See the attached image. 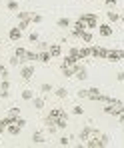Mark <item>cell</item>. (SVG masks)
Masks as SVG:
<instances>
[{
  "mask_svg": "<svg viewBox=\"0 0 124 148\" xmlns=\"http://www.w3.org/2000/svg\"><path fill=\"white\" fill-rule=\"evenodd\" d=\"M102 112H104V114H108V116H114V118H118V116H120V114L124 112V104L120 102V100H116V102H110V104H104Z\"/></svg>",
  "mask_w": 124,
  "mask_h": 148,
  "instance_id": "obj_1",
  "label": "cell"
},
{
  "mask_svg": "<svg viewBox=\"0 0 124 148\" xmlns=\"http://www.w3.org/2000/svg\"><path fill=\"white\" fill-rule=\"evenodd\" d=\"M76 20L84 22V26H86L88 30H92V28H98V16H96L94 12H84V14H80Z\"/></svg>",
  "mask_w": 124,
  "mask_h": 148,
  "instance_id": "obj_2",
  "label": "cell"
},
{
  "mask_svg": "<svg viewBox=\"0 0 124 148\" xmlns=\"http://www.w3.org/2000/svg\"><path fill=\"white\" fill-rule=\"evenodd\" d=\"M34 74H36V68H34L32 62H28V64H22V66H20V78H22L24 82H30V80L34 78Z\"/></svg>",
  "mask_w": 124,
  "mask_h": 148,
  "instance_id": "obj_3",
  "label": "cell"
},
{
  "mask_svg": "<svg viewBox=\"0 0 124 148\" xmlns=\"http://www.w3.org/2000/svg\"><path fill=\"white\" fill-rule=\"evenodd\" d=\"M84 30H88V28L84 26V22H80V20H76L74 24H72V28H70V36H72V38H80Z\"/></svg>",
  "mask_w": 124,
  "mask_h": 148,
  "instance_id": "obj_4",
  "label": "cell"
},
{
  "mask_svg": "<svg viewBox=\"0 0 124 148\" xmlns=\"http://www.w3.org/2000/svg\"><path fill=\"white\" fill-rule=\"evenodd\" d=\"M106 60H108V62H120V60H124V50H118V48L108 50Z\"/></svg>",
  "mask_w": 124,
  "mask_h": 148,
  "instance_id": "obj_5",
  "label": "cell"
},
{
  "mask_svg": "<svg viewBox=\"0 0 124 148\" xmlns=\"http://www.w3.org/2000/svg\"><path fill=\"white\" fill-rule=\"evenodd\" d=\"M84 146H88V148H102V146H106L104 144V140H102V136H90L86 142H84Z\"/></svg>",
  "mask_w": 124,
  "mask_h": 148,
  "instance_id": "obj_6",
  "label": "cell"
},
{
  "mask_svg": "<svg viewBox=\"0 0 124 148\" xmlns=\"http://www.w3.org/2000/svg\"><path fill=\"white\" fill-rule=\"evenodd\" d=\"M90 50H92V58L106 60V56H108V48H104V46H92L90 44Z\"/></svg>",
  "mask_w": 124,
  "mask_h": 148,
  "instance_id": "obj_7",
  "label": "cell"
},
{
  "mask_svg": "<svg viewBox=\"0 0 124 148\" xmlns=\"http://www.w3.org/2000/svg\"><path fill=\"white\" fill-rule=\"evenodd\" d=\"M74 78H78V80H86L88 78V68L84 66V64H76V74H74Z\"/></svg>",
  "mask_w": 124,
  "mask_h": 148,
  "instance_id": "obj_8",
  "label": "cell"
},
{
  "mask_svg": "<svg viewBox=\"0 0 124 148\" xmlns=\"http://www.w3.org/2000/svg\"><path fill=\"white\" fill-rule=\"evenodd\" d=\"M76 64H78V62H76ZM76 64H74V66H66V64H60L62 76H64V78H74V74H76Z\"/></svg>",
  "mask_w": 124,
  "mask_h": 148,
  "instance_id": "obj_9",
  "label": "cell"
},
{
  "mask_svg": "<svg viewBox=\"0 0 124 148\" xmlns=\"http://www.w3.org/2000/svg\"><path fill=\"white\" fill-rule=\"evenodd\" d=\"M8 38H10L12 42H18V40L22 38V30H20L18 26H14V28H10V30H8Z\"/></svg>",
  "mask_w": 124,
  "mask_h": 148,
  "instance_id": "obj_10",
  "label": "cell"
},
{
  "mask_svg": "<svg viewBox=\"0 0 124 148\" xmlns=\"http://www.w3.org/2000/svg\"><path fill=\"white\" fill-rule=\"evenodd\" d=\"M72 24H74V22H72L68 16H62V18H58V20H56V26H58V28H62V30L72 28Z\"/></svg>",
  "mask_w": 124,
  "mask_h": 148,
  "instance_id": "obj_11",
  "label": "cell"
},
{
  "mask_svg": "<svg viewBox=\"0 0 124 148\" xmlns=\"http://www.w3.org/2000/svg\"><path fill=\"white\" fill-rule=\"evenodd\" d=\"M98 34H100V36H104V38H110V36L114 34V30H112V26H110V24H100L98 26Z\"/></svg>",
  "mask_w": 124,
  "mask_h": 148,
  "instance_id": "obj_12",
  "label": "cell"
},
{
  "mask_svg": "<svg viewBox=\"0 0 124 148\" xmlns=\"http://www.w3.org/2000/svg\"><path fill=\"white\" fill-rule=\"evenodd\" d=\"M6 132H8L10 136H18V134L22 132V126H20L18 122H12V124H8V126H6Z\"/></svg>",
  "mask_w": 124,
  "mask_h": 148,
  "instance_id": "obj_13",
  "label": "cell"
},
{
  "mask_svg": "<svg viewBox=\"0 0 124 148\" xmlns=\"http://www.w3.org/2000/svg\"><path fill=\"white\" fill-rule=\"evenodd\" d=\"M92 128H94V126H84V128L78 132V138H80L82 142H86V140L92 136Z\"/></svg>",
  "mask_w": 124,
  "mask_h": 148,
  "instance_id": "obj_14",
  "label": "cell"
},
{
  "mask_svg": "<svg viewBox=\"0 0 124 148\" xmlns=\"http://www.w3.org/2000/svg\"><path fill=\"white\" fill-rule=\"evenodd\" d=\"M48 116H50V118H54V120H56V118H68V112L62 110V108H52Z\"/></svg>",
  "mask_w": 124,
  "mask_h": 148,
  "instance_id": "obj_15",
  "label": "cell"
},
{
  "mask_svg": "<svg viewBox=\"0 0 124 148\" xmlns=\"http://www.w3.org/2000/svg\"><path fill=\"white\" fill-rule=\"evenodd\" d=\"M32 106H34L36 110H42V108L46 106V96H34V98H32Z\"/></svg>",
  "mask_w": 124,
  "mask_h": 148,
  "instance_id": "obj_16",
  "label": "cell"
},
{
  "mask_svg": "<svg viewBox=\"0 0 124 148\" xmlns=\"http://www.w3.org/2000/svg\"><path fill=\"white\" fill-rule=\"evenodd\" d=\"M48 52H50L52 58H60V56H62V46H60V44H50Z\"/></svg>",
  "mask_w": 124,
  "mask_h": 148,
  "instance_id": "obj_17",
  "label": "cell"
},
{
  "mask_svg": "<svg viewBox=\"0 0 124 148\" xmlns=\"http://www.w3.org/2000/svg\"><path fill=\"white\" fill-rule=\"evenodd\" d=\"M50 60H52V56H50L48 50H38V62H42V64H48Z\"/></svg>",
  "mask_w": 124,
  "mask_h": 148,
  "instance_id": "obj_18",
  "label": "cell"
},
{
  "mask_svg": "<svg viewBox=\"0 0 124 148\" xmlns=\"http://www.w3.org/2000/svg\"><path fill=\"white\" fill-rule=\"evenodd\" d=\"M44 142H46V138H44V134L40 130L32 132V144H44Z\"/></svg>",
  "mask_w": 124,
  "mask_h": 148,
  "instance_id": "obj_19",
  "label": "cell"
},
{
  "mask_svg": "<svg viewBox=\"0 0 124 148\" xmlns=\"http://www.w3.org/2000/svg\"><path fill=\"white\" fill-rule=\"evenodd\" d=\"M80 40H82L84 44H92V42H94V36H92V32H90V30H84V32H82V36H80Z\"/></svg>",
  "mask_w": 124,
  "mask_h": 148,
  "instance_id": "obj_20",
  "label": "cell"
},
{
  "mask_svg": "<svg viewBox=\"0 0 124 148\" xmlns=\"http://www.w3.org/2000/svg\"><path fill=\"white\" fill-rule=\"evenodd\" d=\"M100 94H102V92H100V88H96V86H94V88H88V98H90V100L98 102Z\"/></svg>",
  "mask_w": 124,
  "mask_h": 148,
  "instance_id": "obj_21",
  "label": "cell"
},
{
  "mask_svg": "<svg viewBox=\"0 0 124 148\" xmlns=\"http://www.w3.org/2000/svg\"><path fill=\"white\" fill-rule=\"evenodd\" d=\"M54 96H56V98H60V100H64V98H68V90H66L64 86H60V88H56V90H54Z\"/></svg>",
  "mask_w": 124,
  "mask_h": 148,
  "instance_id": "obj_22",
  "label": "cell"
},
{
  "mask_svg": "<svg viewBox=\"0 0 124 148\" xmlns=\"http://www.w3.org/2000/svg\"><path fill=\"white\" fill-rule=\"evenodd\" d=\"M20 98L26 100V102H32V98H34V90H30V88L22 90V92H20Z\"/></svg>",
  "mask_w": 124,
  "mask_h": 148,
  "instance_id": "obj_23",
  "label": "cell"
},
{
  "mask_svg": "<svg viewBox=\"0 0 124 148\" xmlns=\"http://www.w3.org/2000/svg\"><path fill=\"white\" fill-rule=\"evenodd\" d=\"M76 62H80V60L74 58L72 54H66V56H64V60H62V64H66V66H74Z\"/></svg>",
  "mask_w": 124,
  "mask_h": 148,
  "instance_id": "obj_24",
  "label": "cell"
},
{
  "mask_svg": "<svg viewBox=\"0 0 124 148\" xmlns=\"http://www.w3.org/2000/svg\"><path fill=\"white\" fill-rule=\"evenodd\" d=\"M106 18H108V22H118V20H120V14L114 12V10H108V12H106Z\"/></svg>",
  "mask_w": 124,
  "mask_h": 148,
  "instance_id": "obj_25",
  "label": "cell"
},
{
  "mask_svg": "<svg viewBox=\"0 0 124 148\" xmlns=\"http://www.w3.org/2000/svg\"><path fill=\"white\" fill-rule=\"evenodd\" d=\"M88 56H92L90 44H86V46H82V48H80V58H82V60H84V58H88Z\"/></svg>",
  "mask_w": 124,
  "mask_h": 148,
  "instance_id": "obj_26",
  "label": "cell"
},
{
  "mask_svg": "<svg viewBox=\"0 0 124 148\" xmlns=\"http://www.w3.org/2000/svg\"><path fill=\"white\" fill-rule=\"evenodd\" d=\"M6 116H10V118H14V120H16V118L20 116V108H18V106H12V108H8V114H6Z\"/></svg>",
  "mask_w": 124,
  "mask_h": 148,
  "instance_id": "obj_27",
  "label": "cell"
},
{
  "mask_svg": "<svg viewBox=\"0 0 124 148\" xmlns=\"http://www.w3.org/2000/svg\"><path fill=\"white\" fill-rule=\"evenodd\" d=\"M16 16H18V20H30V18H32V12H26V10H18V12H16Z\"/></svg>",
  "mask_w": 124,
  "mask_h": 148,
  "instance_id": "obj_28",
  "label": "cell"
},
{
  "mask_svg": "<svg viewBox=\"0 0 124 148\" xmlns=\"http://www.w3.org/2000/svg\"><path fill=\"white\" fill-rule=\"evenodd\" d=\"M56 126H58V130H66L68 128V118H56Z\"/></svg>",
  "mask_w": 124,
  "mask_h": 148,
  "instance_id": "obj_29",
  "label": "cell"
},
{
  "mask_svg": "<svg viewBox=\"0 0 124 148\" xmlns=\"http://www.w3.org/2000/svg\"><path fill=\"white\" fill-rule=\"evenodd\" d=\"M6 8H8L10 12H18V10H20V8H18V2H16V0H8V2H6Z\"/></svg>",
  "mask_w": 124,
  "mask_h": 148,
  "instance_id": "obj_30",
  "label": "cell"
},
{
  "mask_svg": "<svg viewBox=\"0 0 124 148\" xmlns=\"http://www.w3.org/2000/svg\"><path fill=\"white\" fill-rule=\"evenodd\" d=\"M40 92H42L44 96H48L50 92H52V84H48V82H44V84H40Z\"/></svg>",
  "mask_w": 124,
  "mask_h": 148,
  "instance_id": "obj_31",
  "label": "cell"
},
{
  "mask_svg": "<svg viewBox=\"0 0 124 148\" xmlns=\"http://www.w3.org/2000/svg\"><path fill=\"white\" fill-rule=\"evenodd\" d=\"M36 60H38V52L28 50V52H26V62H36Z\"/></svg>",
  "mask_w": 124,
  "mask_h": 148,
  "instance_id": "obj_32",
  "label": "cell"
},
{
  "mask_svg": "<svg viewBox=\"0 0 124 148\" xmlns=\"http://www.w3.org/2000/svg\"><path fill=\"white\" fill-rule=\"evenodd\" d=\"M26 52H28V50H26V48H22V46H18V48L14 50V54H16L18 58H22L24 62H26Z\"/></svg>",
  "mask_w": 124,
  "mask_h": 148,
  "instance_id": "obj_33",
  "label": "cell"
},
{
  "mask_svg": "<svg viewBox=\"0 0 124 148\" xmlns=\"http://www.w3.org/2000/svg\"><path fill=\"white\" fill-rule=\"evenodd\" d=\"M0 88H2V92H8L10 90V80L8 78H2L0 80Z\"/></svg>",
  "mask_w": 124,
  "mask_h": 148,
  "instance_id": "obj_34",
  "label": "cell"
},
{
  "mask_svg": "<svg viewBox=\"0 0 124 148\" xmlns=\"http://www.w3.org/2000/svg\"><path fill=\"white\" fill-rule=\"evenodd\" d=\"M32 24V20H18V28H20V30H22V32H24V30H28V26Z\"/></svg>",
  "mask_w": 124,
  "mask_h": 148,
  "instance_id": "obj_35",
  "label": "cell"
},
{
  "mask_svg": "<svg viewBox=\"0 0 124 148\" xmlns=\"http://www.w3.org/2000/svg\"><path fill=\"white\" fill-rule=\"evenodd\" d=\"M70 140H72L70 136H60V138H58V144H60V146H70Z\"/></svg>",
  "mask_w": 124,
  "mask_h": 148,
  "instance_id": "obj_36",
  "label": "cell"
},
{
  "mask_svg": "<svg viewBox=\"0 0 124 148\" xmlns=\"http://www.w3.org/2000/svg\"><path fill=\"white\" fill-rule=\"evenodd\" d=\"M68 54H72L74 58L82 60V58H80V48H76V46H70V48H68Z\"/></svg>",
  "mask_w": 124,
  "mask_h": 148,
  "instance_id": "obj_37",
  "label": "cell"
},
{
  "mask_svg": "<svg viewBox=\"0 0 124 148\" xmlns=\"http://www.w3.org/2000/svg\"><path fill=\"white\" fill-rule=\"evenodd\" d=\"M30 20H32V24H40L44 18H42V14H36V12H32V18H30Z\"/></svg>",
  "mask_w": 124,
  "mask_h": 148,
  "instance_id": "obj_38",
  "label": "cell"
},
{
  "mask_svg": "<svg viewBox=\"0 0 124 148\" xmlns=\"http://www.w3.org/2000/svg\"><path fill=\"white\" fill-rule=\"evenodd\" d=\"M28 40L34 44V42H40V36H38V32H30L28 34Z\"/></svg>",
  "mask_w": 124,
  "mask_h": 148,
  "instance_id": "obj_39",
  "label": "cell"
},
{
  "mask_svg": "<svg viewBox=\"0 0 124 148\" xmlns=\"http://www.w3.org/2000/svg\"><path fill=\"white\" fill-rule=\"evenodd\" d=\"M72 114H74V116H82V114H84V108H82V106H72Z\"/></svg>",
  "mask_w": 124,
  "mask_h": 148,
  "instance_id": "obj_40",
  "label": "cell"
},
{
  "mask_svg": "<svg viewBox=\"0 0 124 148\" xmlns=\"http://www.w3.org/2000/svg\"><path fill=\"white\" fill-rule=\"evenodd\" d=\"M76 96H78V98H88V88H80V90L76 92Z\"/></svg>",
  "mask_w": 124,
  "mask_h": 148,
  "instance_id": "obj_41",
  "label": "cell"
},
{
  "mask_svg": "<svg viewBox=\"0 0 124 148\" xmlns=\"http://www.w3.org/2000/svg\"><path fill=\"white\" fill-rule=\"evenodd\" d=\"M2 78H8V68L4 66V64H0V80Z\"/></svg>",
  "mask_w": 124,
  "mask_h": 148,
  "instance_id": "obj_42",
  "label": "cell"
},
{
  "mask_svg": "<svg viewBox=\"0 0 124 148\" xmlns=\"http://www.w3.org/2000/svg\"><path fill=\"white\" fill-rule=\"evenodd\" d=\"M6 126H8L6 120H4V118H0V134H4V132H6Z\"/></svg>",
  "mask_w": 124,
  "mask_h": 148,
  "instance_id": "obj_43",
  "label": "cell"
},
{
  "mask_svg": "<svg viewBox=\"0 0 124 148\" xmlns=\"http://www.w3.org/2000/svg\"><path fill=\"white\" fill-rule=\"evenodd\" d=\"M116 2H118V0H104V4H106L108 8H114V6H116Z\"/></svg>",
  "mask_w": 124,
  "mask_h": 148,
  "instance_id": "obj_44",
  "label": "cell"
},
{
  "mask_svg": "<svg viewBox=\"0 0 124 148\" xmlns=\"http://www.w3.org/2000/svg\"><path fill=\"white\" fill-rule=\"evenodd\" d=\"M48 42H38V50H48Z\"/></svg>",
  "mask_w": 124,
  "mask_h": 148,
  "instance_id": "obj_45",
  "label": "cell"
},
{
  "mask_svg": "<svg viewBox=\"0 0 124 148\" xmlns=\"http://www.w3.org/2000/svg\"><path fill=\"white\" fill-rule=\"evenodd\" d=\"M100 136H102V140H104V144L108 146V144H110V136H108V134H100Z\"/></svg>",
  "mask_w": 124,
  "mask_h": 148,
  "instance_id": "obj_46",
  "label": "cell"
},
{
  "mask_svg": "<svg viewBox=\"0 0 124 148\" xmlns=\"http://www.w3.org/2000/svg\"><path fill=\"white\" fill-rule=\"evenodd\" d=\"M116 80H118V82H124V70H120V72L116 74Z\"/></svg>",
  "mask_w": 124,
  "mask_h": 148,
  "instance_id": "obj_47",
  "label": "cell"
},
{
  "mask_svg": "<svg viewBox=\"0 0 124 148\" xmlns=\"http://www.w3.org/2000/svg\"><path fill=\"white\" fill-rule=\"evenodd\" d=\"M118 122H120V124H124V112L120 114V116H118Z\"/></svg>",
  "mask_w": 124,
  "mask_h": 148,
  "instance_id": "obj_48",
  "label": "cell"
},
{
  "mask_svg": "<svg viewBox=\"0 0 124 148\" xmlns=\"http://www.w3.org/2000/svg\"><path fill=\"white\" fill-rule=\"evenodd\" d=\"M0 94H2V88H0Z\"/></svg>",
  "mask_w": 124,
  "mask_h": 148,
  "instance_id": "obj_49",
  "label": "cell"
},
{
  "mask_svg": "<svg viewBox=\"0 0 124 148\" xmlns=\"http://www.w3.org/2000/svg\"><path fill=\"white\" fill-rule=\"evenodd\" d=\"M122 22H124V16H122Z\"/></svg>",
  "mask_w": 124,
  "mask_h": 148,
  "instance_id": "obj_50",
  "label": "cell"
}]
</instances>
